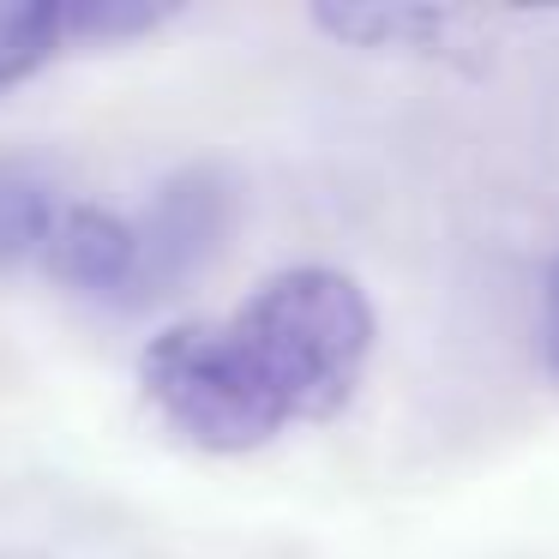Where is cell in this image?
<instances>
[{
    "label": "cell",
    "instance_id": "9c48e42d",
    "mask_svg": "<svg viewBox=\"0 0 559 559\" xmlns=\"http://www.w3.org/2000/svg\"><path fill=\"white\" fill-rule=\"evenodd\" d=\"M542 355L559 379V259L547 265V289H542Z\"/></svg>",
    "mask_w": 559,
    "mask_h": 559
},
{
    "label": "cell",
    "instance_id": "5b68a950",
    "mask_svg": "<svg viewBox=\"0 0 559 559\" xmlns=\"http://www.w3.org/2000/svg\"><path fill=\"white\" fill-rule=\"evenodd\" d=\"M307 19L343 49H373V55L439 49L451 37V25H457L451 7H421V0H313Z\"/></svg>",
    "mask_w": 559,
    "mask_h": 559
},
{
    "label": "cell",
    "instance_id": "52a82bcc",
    "mask_svg": "<svg viewBox=\"0 0 559 559\" xmlns=\"http://www.w3.org/2000/svg\"><path fill=\"white\" fill-rule=\"evenodd\" d=\"M73 49L61 0H0V91H19Z\"/></svg>",
    "mask_w": 559,
    "mask_h": 559
},
{
    "label": "cell",
    "instance_id": "6da1fadb",
    "mask_svg": "<svg viewBox=\"0 0 559 559\" xmlns=\"http://www.w3.org/2000/svg\"><path fill=\"white\" fill-rule=\"evenodd\" d=\"M223 325L283 427L331 421L361 391L379 343L373 301L337 265L271 271Z\"/></svg>",
    "mask_w": 559,
    "mask_h": 559
},
{
    "label": "cell",
    "instance_id": "8992f818",
    "mask_svg": "<svg viewBox=\"0 0 559 559\" xmlns=\"http://www.w3.org/2000/svg\"><path fill=\"white\" fill-rule=\"evenodd\" d=\"M55 211H61V193H55V181L37 163L0 157V271L43 253Z\"/></svg>",
    "mask_w": 559,
    "mask_h": 559
},
{
    "label": "cell",
    "instance_id": "ba28073f",
    "mask_svg": "<svg viewBox=\"0 0 559 559\" xmlns=\"http://www.w3.org/2000/svg\"><path fill=\"white\" fill-rule=\"evenodd\" d=\"M67 43H133L181 19V0H61Z\"/></svg>",
    "mask_w": 559,
    "mask_h": 559
},
{
    "label": "cell",
    "instance_id": "3957f363",
    "mask_svg": "<svg viewBox=\"0 0 559 559\" xmlns=\"http://www.w3.org/2000/svg\"><path fill=\"white\" fill-rule=\"evenodd\" d=\"M229 235V193L211 181L205 169L169 181L151 211L133 223V241H139V271H133V295L127 307H145L157 295H175L211 253L217 241Z\"/></svg>",
    "mask_w": 559,
    "mask_h": 559
},
{
    "label": "cell",
    "instance_id": "7a4b0ae2",
    "mask_svg": "<svg viewBox=\"0 0 559 559\" xmlns=\"http://www.w3.org/2000/svg\"><path fill=\"white\" fill-rule=\"evenodd\" d=\"M139 397L163 427L211 457H241L283 433L223 319H175L139 349Z\"/></svg>",
    "mask_w": 559,
    "mask_h": 559
},
{
    "label": "cell",
    "instance_id": "277c9868",
    "mask_svg": "<svg viewBox=\"0 0 559 559\" xmlns=\"http://www.w3.org/2000/svg\"><path fill=\"white\" fill-rule=\"evenodd\" d=\"M37 265L49 271V283H61L67 295L85 301H121L133 295V271H139V241H133V217L109 205H73L55 211L49 235H43Z\"/></svg>",
    "mask_w": 559,
    "mask_h": 559
}]
</instances>
